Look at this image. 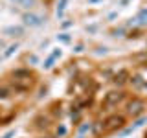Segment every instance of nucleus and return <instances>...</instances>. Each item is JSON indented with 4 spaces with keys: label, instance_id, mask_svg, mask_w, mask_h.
<instances>
[{
    "label": "nucleus",
    "instance_id": "15",
    "mask_svg": "<svg viewBox=\"0 0 147 138\" xmlns=\"http://www.w3.org/2000/svg\"><path fill=\"white\" fill-rule=\"evenodd\" d=\"M57 41H61V43H64V44H68L72 41V37L68 35V33H59L57 35Z\"/></svg>",
    "mask_w": 147,
    "mask_h": 138
},
{
    "label": "nucleus",
    "instance_id": "13",
    "mask_svg": "<svg viewBox=\"0 0 147 138\" xmlns=\"http://www.w3.org/2000/svg\"><path fill=\"white\" fill-rule=\"evenodd\" d=\"M66 133H68L66 125H63V123H61V125L57 127V131H55V136H57V138H63V136H66Z\"/></svg>",
    "mask_w": 147,
    "mask_h": 138
},
{
    "label": "nucleus",
    "instance_id": "1",
    "mask_svg": "<svg viewBox=\"0 0 147 138\" xmlns=\"http://www.w3.org/2000/svg\"><path fill=\"white\" fill-rule=\"evenodd\" d=\"M33 83H35V76L28 68H18V70L13 72V87H15L17 92L30 90Z\"/></svg>",
    "mask_w": 147,
    "mask_h": 138
},
{
    "label": "nucleus",
    "instance_id": "16",
    "mask_svg": "<svg viewBox=\"0 0 147 138\" xmlns=\"http://www.w3.org/2000/svg\"><path fill=\"white\" fill-rule=\"evenodd\" d=\"M9 90L7 87H0V99H6V98H9Z\"/></svg>",
    "mask_w": 147,
    "mask_h": 138
},
{
    "label": "nucleus",
    "instance_id": "4",
    "mask_svg": "<svg viewBox=\"0 0 147 138\" xmlns=\"http://www.w3.org/2000/svg\"><path fill=\"white\" fill-rule=\"evenodd\" d=\"M123 98H125V94H123V92H116V90H112V92H109V94L105 96V99H103V107H105V109H112V107H116V105H118Z\"/></svg>",
    "mask_w": 147,
    "mask_h": 138
},
{
    "label": "nucleus",
    "instance_id": "18",
    "mask_svg": "<svg viewBox=\"0 0 147 138\" xmlns=\"http://www.w3.org/2000/svg\"><path fill=\"white\" fill-rule=\"evenodd\" d=\"M26 61L30 63V64H37V63H39V57H37V55H28Z\"/></svg>",
    "mask_w": 147,
    "mask_h": 138
},
{
    "label": "nucleus",
    "instance_id": "3",
    "mask_svg": "<svg viewBox=\"0 0 147 138\" xmlns=\"http://www.w3.org/2000/svg\"><path fill=\"white\" fill-rule=\"evenodd\" d=\"M22 20H24V24L26 26H30V28H39V26H42L44 24V20L46 18L42 15H37V13H24L22 15Z\"/></svg>",
    "mask_w": 147,
    "mask_h": 138
},
{
    "label": "nucleus",
    "instance_id": "30",
    "mask_svg": "<svg viewBox=\"0 0 147 138\" xmlns=\"http://www.w3.org/2000/svg\"><path fill=\"white\" fill-rule=\"evenodd\" d=\"M90 2H99V0H90Z\"/></svg>",
    "mask_w": 147,
    "mask_h": 138
},
{
    "label": "nucleus",
    "instance_id": "22",
    "mask_svg": "<svg viewBox=\"0 0 147 138\" xmlns=\"http://www.w3.org/2000/svg\"><path fill=\"white\" fill-rule=\"evenodd\" d=\"M11 136H15V131H7L6 135H4L2 138H11Z\"/></svg>",
    "mask_w": 147,
    "mask_h": 138
},
{
    "label": "nucleus",
    "instance_id": "6",
    "mask_svg": "<svg viewBox=\"0 0 147 138\" xmlns=\"http://www.w3.org/2000/svg\"><path fill=\"white\" fill-rule=\"evenodd\" d=\"M4 35L22 37V35H24V28H22V26H7V28H4Z\"/></svg>",
    "mask_w": 147,
    "mask_h": 138
},
{
    "label": "nucleus",
    "instance_id": "10",
    "mask_svg": "<svg viewBox=\"0 0 147 138\" xmlns=\"http://www.w3.org/2000/svg\"><path fill=\"white\" fill-rule=\"evenodd\" d=\"M17 50H18V43H13V44H9V46H7V48H6V50H4V55H2V57H4V59H7V57H11V55H13V53H15V52H17Z\"/></svg>",
    "mask_w": 147,
    "mask_h": 138
},
{
    "label": "nucleus",
    "instance_id": "12",
    "mask_svg": "<svg viewBox=\"0 0 147 138\" xmlns=\"http://www.w3.org/2000/svg\"><path fill=\"white\" fill-rule=\"evenodd\" d=\"M129 79H131V83H132L134 89H142V87L145 85L144 79H142V76H132V77H129Z\"/></svg>",
    "mask_w": 147,
    "mask_h": 138
},
{
    "label": "nucleus",
    "instance_id": "33",
    "mask_svg": "<svg viewBox=\"0 0 147 138\" xmlns=\"http://www.w3.org/2000/svg\"><path fill=\"white\" fill-rule=\"evenodd\" d=\"M145 136H147V135H145Z\"/></svg>",
    "mask_w": 147,
    "mask_h": 138
},
{
    "label": "nucleus",
    "instance_id": "11",
    "mask_svg": "<svg viewBox=\"0 0 147 138\" xmlns=\"http://www.w3.org/2000/svg\"><path fill=\"white\" fill-rule=\"evenodd\" d=\"M136 20H138V24H142V26H145V24H147V7L140 9V13H138Z\"/></svg>",
    "mask_w": 147,
    "mask_h": 138
},
{
    "label": "nucleus",
    "instance_id": "28",
    "mask_svg": "<svg viewBox=\"0 0 147 138\" xmlns=\"http://www.w3.org/2000/svg\"><path fill=\"white\" fill-rule=\"evenodd\" d=\"M2 61H4V57H2V55H0V63H2Z\"/></svg>",
    "mask_w": 147,
    "mask_h": 138
},
{
    "label": "nucleus",
    "instance_id": "21",
    "mask_svg": "<svg viewBox=\"0 0 147 138\" xmlns=\"http://www.w3.org/2000/svg\"><path fill=\"white\" fill-rule=\"evenodd\" d=\"M79 120V110L76 109V112H72V122H77Z\"/></svg>",
    "mask_w": 147,
    "mask_h": 138
},
{
    "label": "nucleus",
    "instance_id": "5",
    "mask_svg": "<svg viewBox=\"0 0 147 138\" xmlns=\"http://www.w3.org/2000/svg\"><path fill=\"white\" fill-rule=\"evenodd\" d=\"M144 109H145V101L144 99H138V98H134L131 103L127 105V112L131 114V116H138V114H142V112H144Z\"/></svg>",
    "mask_w": 147,
    "mask_h": 138
},
{
    "label": "nucleus",
    "instance_id": "34",
    "mask_svg": "<svg viewBox=\"0 0 147 138\" xmlns=\"http://www.w3.org/2000/svg\"><path fill=\"white\" fill-rule=\"evenodd\" d=\"M145 138H147V136H145Z\"/></svg>",
    "mask_w": 147,
    "mask_h": 138
},
{
    "label": "nucleus",
    "instance_id": "26",
    "mask_svg": "<svg viewBox=\"0 0 147 138\" xmlns=\"http://www.w3.org/2000/svg\"><path fill=\"white\" fill-rule=\"evenodd\" d=\"M96 28L98 26H86V31H96Z\"/></svg>",
    "mask_w": 147,
    "mask_h": 138
},
{
    "label": "nucleus",
    "instance_id": "27",
    "mask_svg": "<svg viewBox=\"0 0 147 138\" xmlns=\"http://www.w3.org/2000/svg\"><path fill=\"white\" fill-rule=\"evenodd\" d=\"M4 48H7V46H6V43H4L2 39H0V50H4Z\"/></svg>",
    "mask_w": 147,
    "mask_h": 138
},
{
    "label": "nucleus",
    "instance_id": "9",
    "mask_svg": "<svg viewBox=\"0 0 147 138\" xmlns=\"http://www.w3.org/2000/svg\"><path fill=\"white\" fill-rule=\"evenodd\" d=\"M66 6H68V0H59V4H57V11H55V15H57V18H63Z\"/></svg>",
    "mask_w": 147,
    "mask_h": 138
},
{
    "label": "nucleus",
    "instance_id": "29",
    "mask_svg": "<svg viewBox=\"0 0 147 138\" xmlns=\"http://www.w3.org/2000/svg\"><path fill=\"white\" fill-rule=\"evenodd\" d=\"M11 2H17V4H18V2H20V0H11Z\"/></svg>",
    "mask_w": 147,
    "mask_h": 138
},
{
    "label": "nucleus",
    "instance_id": "25",
    "mask_svg": "<svg viewBox=\"0 0 147 138\" xmlns=\"http://www.w3.org/2000/svg\"><path fill=\"white\" fill-rule=\"evenodd\" d=\"M72 24H74V22H72V20H66V22H63V28H70Z\"/></svg>",
    "mask_w": 147,
    "mask_h": 138
},
{
    "label": "nucleus",
    "instance_id": "14",
    "mask_svg": "<svg viewBox=\"0 0 147 138\" xmlns=\"http://www.w3.org/2000/svg\"><path fill=\"white\" fill-rule=\"evenodd\" d=\"M18 4H20V6L24 7V9H31V7L35 6V0H20Z\"/></svg>",
    "mask_w": 147,
    "mask_h": 138
},
{
    "label": "nucleus",
    "instance_id": "20",
    "mask_svg": "<svg viewBox=\"0 0 147 138\" xmlns=\"http://www.w3.org/2000/svg\"><path fill=\"white\" fill-rule=\"evenodd\" d=\"M112 35H114V37H121V35H123V28H118V30H114Z\"/></svg>",
    "mask_w": 147,
    "mask_h": 138
},
{
    "label": "nucleus",
    "instance_id": "23",
    "mask_svg": "<svg viewBox=\"0 0 147 138\" xmlns=\"http://www.w3.org/2000/svg\"><path fill=\"white\" fill-rule=\"evenodd\" d=\"M96 53H98V55H101V53H107V48H105V46H103V48H98V52H96Z\"/></svg>",
    "mask_w": 147,
    "mask_h": 138
},
{
    "label": "nucleus",
    "instance_id": "17",
    "mask_svg": "<svg viewBox=\"0 0 147 138\" xmlns=\"http://www.w3.org/2000/svg\"><path fill=\"white\" fill-rule=\"evenodd\" d=\"M92 129V123H83V125L79 127V135H85L86 131H90Z\"/></svg>",
    "mask_w": 147,
    "mask_h": 138
},
{
    "label": "nucleus",
    "instance_id": "8",
    "mask_svg": "<svg viewBox=\"0 0 147 138\" xmlns=\"http://www.w3.org/2000/svg\"><path fill=\"white\" fill-rule=\"evenodd\" d=\"M127 79H129V72H127V70H119L116 76H114L112 81L116 83L118 87H121V85H125V83H127Z\"/></svg>",
    "mask_w": 147,
    "mask_h": 138
},
{
    "label": "nucleus",
    "instance_id": "31",
    "mask_svg": "<svg viewBox=\"0 0 147 138\" xmlns=\"http://www.w3.org/2000/svg\"><path fill=\"white\" fill-rule=\"evenodd\" d=\"M79 138H85V136H83V135H81V136H79Z\"/></svg>",
    "mask_w": 147,
    "mask_h": 138
},
{
    "label": "nucleus",
    "instance_id": "19",
    "mask_svg": "<svg viewBox=\"0 0 147 138\" xmlns=\"http://www.w3.org/2000/svg\"><path fill=\"white\" fill-rule=\"evenodd\" d=\"M145 122H147L145 118H140V120H136V122H134V127H132V131H134V129H138V127H142Z\"/></svg>",
    "mask_w": 147,
    "mask_h": 138
},
{
    "label": "nucleus",
    "instance_id": "32",
    "mask_svg": "<svg viewBox=\"0 0 147 138\" xmlns=\"http://www.w3.org/2000/svg\"><path fill=\"white\" fill-rule=\"evenodd\" d=\"M144 87H147V85H144Z\"/></svg>",
    "mask_w": 147,
    "mask_h": 138
},
{
    "label": "nucleus",
    "instance_id": "7",
    "mask_svg": "<svg viewBox=\"0 0 147 138\" xmlns=\"http://www.w3.org/2000/svg\"><path fill=\"white\" fill-rule=\"evenodd\" d=\"M61 53H63V52H61V50H59V48H57V50H53V53L50 55V57H48V59H46V61H44V64H42V68H44V70H50V68L53 66L55 59H57V57H61Z\"/></svg>",
    "mask_w": 147,
    "mask_h": 138
},
{
    "label": "nucleus",
    "instance_id": "24",
    "mask_svg": "<svg viewBox=\"0 0 147 138\" xmlns=\"http://www.w3.org/2000/svg\"><path fill=\"white\" fill-rule=\"evenodd\" d=\"M74 52H76V53H79V52H83V44H77L76 48H74Z\"/></svg>",
    "mask_w": 147,
    "mask_h": 138
},
{
    "label": "nucleus",
    "instance_id": "2",
    "mask_svg": "<svg viewBox=\"0 0 147 138\" xmlns=\"http://www.w3.org/2000/svg\"><path fill=\"white\" fill-rule=\"evenodd\" d=\"M123 123H125V118H123V116H119V114H112V116H109L103 122V131L105 133L116 131V129L123 127Z\"/></svg>",
    "mask_w": 147,
    "mask_h": 138
}]
</instances>
